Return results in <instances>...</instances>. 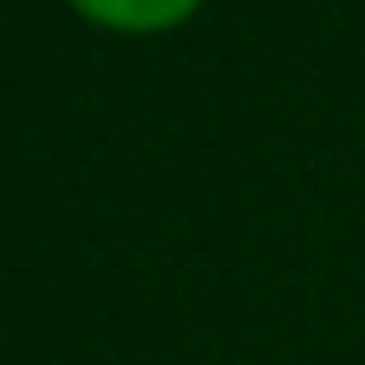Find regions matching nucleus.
<instances>
[{
    "label": "nucleus",
    "instance_id": "obj_1",
    "mask_svg": "<svg viewBox=\"0 0 365 365\" xmlns=\"http://www.w3.org/2000/svg\"><path fill=\"white\" fill-rule=\"evenodd\" d=\"M205 0H68L74 17H86L91 29L103 34H131V40H148V34H171L182 23H194Z\"/></svg>",
    "mask_w": 365,
    "mask_h": 365
}]
</instances>
